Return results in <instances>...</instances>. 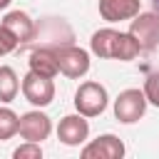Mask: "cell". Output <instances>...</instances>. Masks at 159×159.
<instances>
[{"label":"cell","mask_w":159,"mask_h":159,"mask_svg":"<svg viewBox=\"0 0 159 159\" xmlns=\"http://www.w3.org/2000/svg\"><path fill=\"white\" fill-rule=\"evenodd\" d=\"M89 50L97 55V57H104V60H122V62H129L134 60L142 50L137 45V40L129 35V32H119V30H112V27H102L97 32H92L89 37Z\"/></svg>","instance_id":"6da1fadb"},{"label":"cell","mask_w":159,"mask_h":159,"mask_svg":"<svg viewBox=\"0 0 159 159\" xmlns=\"http://www.w3.org/2000/svg\"><path fill=\"white\" fill-rule=\"evenodd\" d=\"M107 102H109V94H107L104 84H99V82H82L75 92V107L84 117L102 114L107 109Z\"/></svg>","instance_id":"7a4b0ae2"},{"label":"cell","mask_w":159,"mask_h":159,"mask_svg":"<svg viewBox=\"0 0 159 159\" xmlns=\"http://www.w3.org/2000/svg\"><path fill=\"white\" fill-rule=\"evenodd\" d=\"M147 94L144 89H137V87H129L124 92H119V97L114 99V117L122 122V124H134L144 117L147 112Z\"/></svg>","instance_id":"3957f363"},{"label":"cell","mask_w":159,"mask_h":159,"mask_svg":"<svg viewBox=\"0 0 159 159\" xmlns=\"http://www.w3.org/2000/svg\"><path fill=\"white\" fill-rule=\"evenodd\" d=\"M57 57V67L65 77L80 80L89 72V52L77 47V45H65V47H52Z\"/></svg>","instance_id":"277c9868"},{"label":"cell","mask_w":159,"mask_h":159,"mask_svg":"<svg viewBox=\"0 0 159 159\" xmlns=\"http://www.w3.org/2000/svg\"><path fill=\"white\" fill-rule=\"evenodd\" d=\"M129 35L137 40L142 52H152L159 45V12H139L132 17Z\"/></svg>","instance_id":"5b68a950"},{"label":"cell","mask_w":159,"mask_h":159,"mask_svg":"<svg viewBox=\"0 0 159 159\" xmlns=\"http://www.w3.org/2000/svg\"><path fill=\"white\" fill-rule=\"evenodd\" d=\"M20 89H22V97L30 104H35V107H47L55 99V82H52V77H42V75H37L32 70L22 77Z\"/></svg>","instance_id":"8992f818"},{"label":"cell","mask_w":159,"mask_h":159,"mask_svg":"<svg viewBox=\"0 0 159 159\" xmlns=\"http://www.w3.org/2000/svg\"><path fill=\"white\" fill-rule=\"evenodd\" d=\"M89 137V124H87V117L84 114H67L60 119L57 124V139L67 147H80L84 144V139Z\"/></svg>","instance_id":"52a82bcc"},{"label":"cell","mask_w":159,"mask_h":159,"mask_svg":"<svg viewBox=\"0 0 159 159\" xmlns=\"http://www.w3.org/2000/svg\"><path fill=\"white\" fill-rule=\"evenodd\" d=\"M84 159H122L124 157V144L114 134H99L89 144L82 147Z\"/></svg>","instance_id":"ba28073f"},{"label":"cell","mask_w":159,"mask_h":159,"mask_svg":"<svg viewBox=\"0 0 159 159\" xmlns=\"http://www.w3.org/2000/svg\"><path fill=\"white\" fill-rule=\"evenodd\" d=\"M50 132H52V122L45 112L32 109L20 117V137L25 142H42L50 137Z\"/></svg>","instance_id":"9c48e42d"},{"label":"cell","mask_w":159,"mask_h":159,"mask_svg":"<svg viewBox=\"0 0 159 159\" xmlns=\"http://www.w3.org/2000/svg\"><path fill=\"white\" fill-rule=\"evenodd\" d=\"M142 0H99V15L107 22H122L139 15Z\"/></svg>","instance_id":"30bf717a"},{"label":"cell","mask_w":159,"mask_h":159,"mask_svg":"<svg viewBox=\"0 0 159 159\" xmlns=\"http://www.w3.org/2000/svg\"><path fill=\"white\" fill-rule=\"evenodd\" d=\"M0 25L7 27V30L20 40V45H25V42H30V40L35 37V22H32V17H30L27 12H22V10H10V12L2 17Z\"/></svg>","instance_id":"8fae6325"},{"label":"cell","mask_w":159,"mask_h":159,"mask_svg":"<svg viewBox=\"0 0 159 159\" xmlns=\"http://www.w3.org/2000/svg\"><path fill=\"white\" fill-rule=\"evenodd\" d=\"M30 70L37 72V75H42V77H55V75L60 72L55 50H52V47L32 50V52H30Z\"/></svg>","instance_id":"7c38bea8"},{"label":"cell","mask_w":159,"mask_h":159,"mask_svg":"<svg viewBox=\"0 0 159 159\" xmlns=\"http://www.w3.org/2000/svg\"><path fill=\"white\" fill-rule=\"evenodd\" d=\"M20 92V82L12 67L2 65L0 67V102H12Z\"/></svg>","instance_id":"4fadbf2b"},{"label":"cell","mask_w":159,"mask_h":159,"mask_svg":"<svg viewBox=\"0 0 159 159\" xmlns=\"http://www.w3.org/2000/svg\"><path fill=\"white\" fill-rule=\"evenodd\" d=\"M20 132V117L10 107H0V142L15 137Z\"/></svg>","instance_id":"5bb4252c"},{"label":"cell","mask_w":159,"mask_h":159,"mask_svg":"<svg viewBox=\"0 0 159 159\" xmlns=\"http://www.w3.org/2000/svg\"><path fill=\"white\" fill-rule=\"evenodd\" d=\"M15 159H42V147L40 142H25L12 152Z\"/></svg>","instance_id":"9a60e30c"},{"label":"cell","mask_w":159,"mask_h":159,"mask_svg":"<svg viewBox=\"0 0 159 159\" xmlns=\"http://www.w3.org/2000/svg\"><path fill=\"white\" fill-rule=\"evenodd\" d=\"M144 94H147L149 104L159 107V72L147 75V80H144Z\"/></svg>","instance_id":"2e32d148"},{"label":"cell","mask_w":159,"mask_h":159,"mask_svg":"<svg viewBox=\"0 0 159 159\" xmlns=\"http://www.w3.org/2000/svg\"><path fill=\"white\" fill-rule=\"evenodd\" d=\"M17 47H20V40H17L7 27L0 25V57H2V55H10V52L17 50Z\"/></svg>","instance_id":"e0dca14e"},{"label":"cell","mask_w":159,"mask_h":159,"mask_svg":"<svg viewBox=\"0 0 159 159\" xmlns=\"http://www.w3.org/2000/svg\"><path fill=\"white\" fill-rule=\"evenodd\" d=\"M10 2H12V0H0V10H5V7L10 5Z\"/></svg>","instance_id":"ac0fdd59"},{"label":"cell","mask_w":159,"mask_h":159,"mask_svg":"<svg viewBox=\"0 0 159 159\" xmlns=\"http://www.w3.org/2000/svg\"><path fill=\"white\" fill-rule=\"evenodd\" d=\"M152 5H154V10L159 12V0H152Z\"/></svg>","instance_id":"d6986e66"}]
</instances>
